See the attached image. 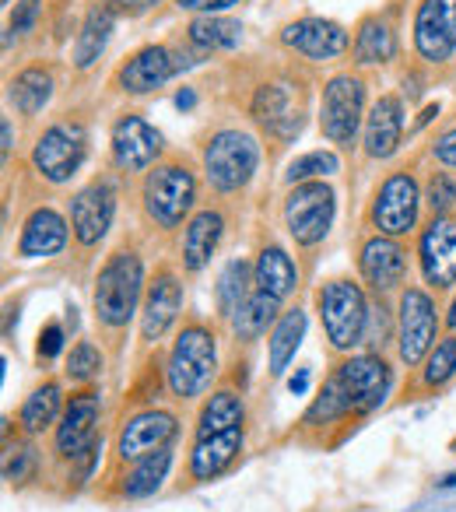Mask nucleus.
Instances as JSON below:
<instances>
[{
	"label": "nucleus",
	"instance_id": "nucleus-23",
	"mask_svg": "<svg viewBox=\"0 0 456 512\" xmlns=\"http://www.w3.org/2000/svg\"><path fill=\"white\" fill-rule=\"evenodd\" d=\"M221 239H225V214L218 207H200L190 214L183 225V239H179V267L183 274H200L211 256L218 253Z\"/></svg>",
	"mask_w": 456,
	"mask_h": 512
},
{
	"label": "nucleus",
	"instance_id": "nucleus-32",
	"mask_svg": "<svg viewBox=\"0 0 456 512\" xmlns=\"http://www.w3.org/2000/svg\"><path fill=\"white\" fill-rule=\"evenodd\" d=\"M348 421H358L355 407H351L348 393H344V386L337 383L334 372H327L320 393H316L313 404H309L306 414L299 418V432L302 435H320V432H330V428H337V425H348Z\"/></svg>",
	"mask_w": 456,
	"mask_h": 512
},
{
	"label": "nucleus",
	"instance_id": "nucleus-31",
	"mask_svg": "<svg viewBox=\"0 0 456 512\" xmlns=\"http://www.w3.org/2000/svg\"><path fill=\"white\" fill-rule=\"evenodd\" d=\"M281 313H285V302L253 288V295L239 306V313L232 316V323H228V334H232L236 348L250 351V348H257L267 334H271L274 323L281 320Z\"/></svg>",
	"mask_w": 456,
	"mask_h": 512
},
{
	"label": "nucleus",
	"instance_id": "nucleus-42",
	"mask_svg": "<svg viewBox=\"0 0 456 512\" xmlns=\"http://www.w3.org/2000/svg\"><path fill=\"white\" fill-rule=\"evenodd\" d=\"M397 344V309L386 306V299H372V309H369V327H365V351H386Z\"/></svg>",
	"mask_w": 456,
	"mask_h": 512
},
{
	"label": "nucleus",
	"instance_id": "nucleus-44",
	"mask_svg": "<svg viewBox=\"0 0 456 512\" xmlns=\"http://www.w3.org/2000/svg\"><path fill=\"white\" fill-rule=\"evenodd\" d=\"M39 11H43L39 0H18L15 11H11V18H8V32H4V50H11V43H18V39L36 32Z\"/></svg>",
	"mask_w": 456,
	"mask_h": 512
},
{
	"label": "nucleus",
	"instance_id": "nucleus-1",
	"mask_svg": "<svg viewBox=\"0 0 456 512\" xmlns=\"http://www.w3.org/2000/svg\"><path fill=\"white\" fill-rule=\"evenodd\" d=\"M148 292V267H144V256L134 246H116L106 256V264L95 274L92 288V320L95 330L102 337V348L113 358L123 355L127 348L130 323L141 316V302Z\"/></svg>",
	"mask_w": 456,
	"mask_h": 512
},
{
	"label": "nucleus",
	"instance_id": "nucleus-33",
	"mask_svg": "<svg viewBox=\"0 0 456 512\" xmlns=\"http://www.w3.org/2000/svg\"><path fill=\"white\" fill-rule=\"evenodd\" d=\"M306 327H309L306 313H302L299 306H292L281 313V320L274 323V330L267 334V379H271V383H278L288 372V365L295 362L302 341H306Z\"/></svg>",
	"mask_w": 456,
	"mask_h": 512
},
{
	"label": "nucleus",
	"instance_id": "nucleus-35",
	"mask_svg": "<svg viewBox=\"0 0 456 512\" xmlns=\"http://www.w3.org/2000/svg\"><path fill=\"white\" fill-rule=\"evenodd\" d=\"M53 99V74L50 67L32 64L25 71H18L8 81V102L18 109L22 116H39Z\"/></svg>",
	"mask_w": 456,
	"mask_h": 512
},
{
	"label": "nucleus",
	"instance_id": "nucleus-15",
	"mask_svg": "<svg viewBox=\"0 0 456 512\" xmlns=\"http://www.w3.org/2000/svg\"><path fill=\"white\" fill-rule=\"evenodd\" d=\"M421 186L418 179L407 169H397L379 183L376 197L369 207V221L379 235H393V239H404L418 228L421 218Z\"/></svg>",
	"mask_w": 456,
	"mask_h": 512
},
{
	"label": "nucleus",
	"instance_id": "nucleus-55",
	"mask_svg": "<svg viewBox=\"0 0 456 512\" xmlns=\"http://www.w3.org/2000/svg\"><path fill=\"white\" fill-rule=\"evenodd\" d=\"M8 4H11V0H4V8H8Z\"/></svg>",
	"mask_w": 456,
	"mask_h": 512
},
{
	"label": "nucleus",
	"instance_id": "nucleus-19",
	"mask_svg": "<svg viewBox=\"0 0 456 512\" xmlns=\"http://www.w3.org/2000/svg\"><path fill=\"white\" fill-rule=\"evenodd\" d=\"M116 186L109 179H92L81 186L71 200V235L85 253H92L102 239L109 235L116 221Z\"/></svg>",
	"mask_w": 456,
	"mask_h": 512
},
{
	"label": "nucleus",
	"instance_id": "nucleus-13",
	"mask_svg": "<svg viewBox=\"0 0 456 512\" xmlns=\"http://www.w3.org/2000/svg\"><path fill=\"white\" fill-rule=\"evenodd\" d=\"M407 274H411V253H407L404 242L379 232L362 239V246H358V278L369 288L372 299L400 295L407 285Z\"/></svg>",
	"mask_w": 456,
	"mask_h": 512
},
{
	"label": "nucleus",
	"instance_id": "nucleus-17",
	"mask_svg": "<svg viewBox=\"0 0 456 512\" xmlns=\"http://www.w3.org/2000/svg\"><path fill=\"white\" fill-rule=\"evenodd\" d=\"M193 60L183 50H172L165 43H151L141 46L127 64L116 71V85L127 95H151L162 85H169L176 74H183Z\"/></svg>",
	"mask_w": 456,
	"mask_h": 512
},
{
	"label": "nucleus",
	"instance_id": "nucleus-49",
	"mask_svg": "<svg viewBox=\"0 0 456 512\" xmlns=\"http://www.w3.org/2000/svg\"><path fill=\"white\" fill-rule=\"evenodd\" d=\"M155 4H162V0H109V8H113L116 15H144V11H151Z\"/></svg>",
	"mask_w": 456,
	"mask_h": 512
},
{
	"label": "nucleus",
	"instance_id": "nucleus-50",
	"mask_svg": "<svg viewBox=\"0 0 456 512\" xmlns=\"http://www.w3.org/2000/svg\"><path fill=\"white\" fill-rule=\"evenodd\" d=\"M309 379H313V372H309V369H299L292 379H288V390H292L295 397H302V393L309 390Z\"/></svg>",
	"mask_w": 456,
	"mask_h": 512
},
{
	"label": "nucleus",
	"instance_id": "nucleus-11",
	"mask_svg": "<svg viewBox=\"0 0 456 512\" xmlns=\"http://www.w3.org/2000/svg\"><path fill=\"white\" fill-rule=\"evenodd\" d=\"M334 214H337V197L323 179L295 183L285 197V207H281L288 239L302 249H313L327 239L330 228H334Z\"/></svg>",
	"mask_w": 456,
	"mask_h": 512
},
{
	"label": "nucleus",
	"instance_id": "nucleus-30",
	"mask_svg": "<svg viewBox=\"0 0 456 512\" xmlns=\"http://www.w3.org/2000/svg\"><path fill=\"white\" fill-rule=\"evenodd\" d=\"M253 288L274 295L281 302H288L299 292V264H295L285 246L264 242L257 249V256H253Z\"/></svg>",
	"mask_w": 456,
	"mask_h": 512
},
{
	"label": "nucleus",
	"instance_id": "nucleus-29",
	"mask_svg": "<svg viewBox=\"0 0 456 512\" xmlns=\"http://www.w3.org/2000/svg\"><path fill=\"white\" fill-rule=\"evenodd\" d=\"M67 239H71V232H67L64 214L53 207H36L18 235V256L22 260H50V256L64 253Z\"/></svg>",
	"mask_w": 456,
	"mask_h": 512
},
{
	"label": "nucleus",
	"instance_id": "nucleus-12",
	"mask_svg": "<svg viewBox=\"0 0 456 512\" xmlns=\"http://www.w3.org/2000/svg\"><path fill=\"white\" fill-rule=\"evenodd\" d=\"M88 158V130L78 120H57L32 144V169L53 186H64L78 176Z\"/></svg>",
	"mask_w": 456,
	"mask_h": 512
},
{
	"label": "nucleus",
	"instance_id": "nucleus-51",
	"mask_svg": "<svg viewBox=\"0 0 456 512\" xmlns=\"http://www.w3.org/2000/svg\"><path fill=\"white\" fill-rule=\"evenodd\" d=\"M0 130H4V158H8L11 148H15V137H11V120L0 123Z\"/></svg>",
	"mask_w": 456,
	"mask_h": 512
},
{
	"label": "nucleus",
	"instance_id": "nucleus-48",
	"mask_svg": "<svg viewBox=\"0 0 456 512\" xmlns=\"http://www.w3.org/2000/svg\"><path fill=\"white\" fill-rule=\"evenodd\" d=\"M183 11H197V15H221V11L236 8L239 0H176Z\"/></svg>",
	"mask_w": 456,
	"mask_h": 512
},
{
	"label": "nucleus",
	"instance_id": "nucleus-45",
	"mask_svg": "<svg viewBox=\"0 0 456 512\" xmlns=\"http://www.w3.org/2000/svg\"><path fill=\"white\" fill-rule=\"evenodd\" d=\"M425 200L432 214H449V207L456 204V179L449 172H432L425 186Z\"/></svg>",
	"mask_w": 456,
	"mask_h": 512
},
{
	"label": "nucleus",
	"instance_id": "nucleus-8",
	"mask_svg": "<svg viewBox=\"0 0 456 512\" xmlns=\"http://www.w3.org/2000/svg\"><path fill=\"white\" fill-rule=\"evenodd\" d=\"M204 176L218 193H239L260 169V144L250 130L225 127L204 144Z\"/></svg>",
	"mask_w": 456,
	"mask_h": 512
},
{
	"label": "nucleus",
	"instance_id": "nucleus-46",
	"mask_svg": "<svg viewBox=\"0 0 456 512\" xmlns=\"http://www.w3.org/2000/svg\"><path fill=\"white\" fill-rule=\"evenodd\" d=\"M36 355L43 365H50L53 358L67 355V330L60 320H50L43 330H39V344H36Z\"/></svg>",
	"mask_w": 456,
	"mask_h": 512
},
{
	"label": "nucleus",
	"instance_id": "nucleus-22",
	"mask_svg": "<svg viewBox=\"0 0 456 512\" xmlns=\"http://www.w3.org/2000/svg\"><path fill=\"white\" fill-rule=\"evenodd\" d=\"M281 43L288 50L302 53V57L327 64V60H337L348 53L351 36L344 32V25L330 22V18H299V22L281 29Z\"/></svg>",
	"mask_w": 456,
	"mask_h": 512
},
{
	"label": "nucleus",
	"instance_id": "nucleus-38",
	"mask_svg": "<svg viewBox=\"0 0 456 512\" xmlns=\"http://www.w3.org/2000/svg\"><path fill=\"white\" fill-rule=\"evenodd\" d=\"M351 53H355V64L362 67H379L390 64L397 57V32L390 29V22L383 18H365L358 25L355 39H351Z\"/></svg>",
	"mask_w": 456,
	"mask_h": 512
},
{
	"label": "nucleus",
	"instance_id": "nucleus-16",
	"mask_svg": "<svg viewBox=\"0 0 456 512\" xmlns=\"http://www.w3.org/2000/svg\"><path fill=\"white\" fill-rule=\"evenodd\" d=\"M243 453H246V425L232 428V432L193 439L190 449H186L183 470H179V484L183 488H197V484L218 481L221 474H228V470L236 467Z\"/></svg>",
	"mask_w": 456,
	"mask_h": 512
},
{
	"label": "nucleus",
	"instance_id": "nucleus-27",
	"mask_svg": "<svg viewBox=\"0 0 456 512\" xmlns=\"http://www.w3.org/2000/svg\"><path fill=\"white\" fill-rule=\"evenodd\" d=\"M246 425V390L236 383H218L197 407V418H193V439H204V435L232 432V428Z\"/></svg>",
	"mask_w": 456,
	"mask_h": 512
},
{
	"label": "nucleus",
	"instance_id": "nucleus-25",
	"mask_svg": "<svg viewBox=\"0 0 456 512\" xmlns=\"http://www.w3.org/2000/svg\"><path fill=\"white\" fill-rule=\"evenodd\" d=\"M250 113L267 134L281 137V141H292L302 130V106L295 99L292 85H281V81L257 88V95L250 102Z\"/></svg>",
	"mask_w": 456,
	"mask_h": 512
},
{
	"label": "nucleus",
	"instance_id": "nucleus-7",
	"mask_svg": "<svg viewBox=\"0 0 456 512\" xmlns=\"http://www.w3.org/2000/svg\"><path fill=\"white\" fill-rule=\"evenodd\" d=\"M183 421H179L176 407L162 404H144L137 411L123 414L120 425L113 432V463L116 467H130V463L144 460V456L158 453L165 446H176Z\"/></svg>",
	"mask_w": 456,
	"mask_h": 512
},
{
	"label": "nucleus",
	"instance_id": "nucleus-4",
	"mask_svg": "<svg viewBox=\"0 0 456 512\" xmlns=\"http://www.w3.org/2000/svg\"><path fill=\"white\" fill-rule=\"evenodd\" d=\"M141 207L144 218L158 232H172V228L186 225L193 207H197V176L190 165L179 158L151 165L141 183Z\"/></svg>",
	"mask_w": 456,
	"mask_h": 512
},
{
	"label": "nucleus",
	"instance_id": "nucleus-43",
	"mask_svg": "<svg viewBox=\"0 0 456 512\" xmlns=\"http://www.w3.org/2000/svg\"><path fill=\"white\" fill-rule=\"evenodd\" d=\"M341 169L334 151H306V155L292 158L288 162V172H285V183L295 186V183H313V179H327Z\"/></svg>",
	"mask_w": 456,
	"mask_h": 512
},
{
	"label": "nucleus",
	"instance_id": "nucleus-14",
	"mask_svg": "<svg viewBox=\"0 0 456 512\" xmlns=\"http://www.w3.org/2000/svg\"><path fill=\"white\" fill-rule=\"evenodd\" d=\"M365 127V81L358 74H334L323 85L320 130L337 148H351Z\"/></svg>",
	"mask_w": 456,
	"mask_h": 512
},
{
	"label": "nucleus",
	"instance_id": "nucleus-54",
	"mask_svg": "<svg viewBox=\"0 0 456 512\" xmlns=\"http://www.w3.org/2000/svg\"><path fill=\"white\" fill-rule=\"evenodd\" d=\"M439 488H456V474H449L446 481H439Z\"/></svg>",
	"mask_w": 456,
	"mask_h": 512
},
{
	"label": "nucleus",
	"instance_id": "nucleus-39",
	"mask_svg": "<svg viewBox=\"0 0 456 512\" xmlns=\"http://www.w3.org/2000/svg\"><path fill=\"white\" fill-rule=\"evenodd\" d=\"M186 43L200 53L236 50V46L243 43V22H236V18H221V15H200L186 25Z\"/></svg>",
	"mask_w": 456,
	"mask_h": 512
},
{
	"label": "nucleus",
	"instance_id": "nucleus-3",
	"mask_svg": "<svg viewBox=\"0 0 456 512\" xmlns=\"http://www.w3.org/2000/svg\"><path fill=\"white\" fill-rule=\"evenodd\" d=\"M313 302L330 358L351 355V351L362 348L365 327H369V309H372V295L362 281L330 278L316 288Z\"/></svg>",
	"mask_w": 456,
	"mask_h": 512
},
{
	"label": "nucleus",
	"instance_id": "nucleus-41",
	"mask_svg": "<svg viewBox=\"0 0 456 512\" xmlns=\"http://www.w3.org/2000/svg\"><path fill=\"white\" fill-rule=\"evenodd\" d=\"M39 463H43V453H39L36 439L22 435L15 446H11V442H4V481H8L11 488H22V484H29L32 477L39 474Z\"/></svg>",
	"mask_w": 456,
	"mask_h": 512
},
{
	"label": "nucleus",
	"instance_id": "nucleus-53",
	"mask_svg": "<svg viewBox=\"0 0 456 512\" xmlns=\"http://www.w3.org/2000/svg\"><path fill=\"white\" fill-rule=\"evenodd\" d=\"M176 106H179V109H190V106H193V92H179V95H176Z\"/></svg>",
	"mask_w": 456,
	"mask_h": 512
},
{
	"label": "nucleus",
	"instance_id": "nucleus-37",
	"mask_svg": "<svg viewBox=\"0 0 456 512\" xmlns=\"http://www.w3.org/2000/svg\"><path fill=\"white\" fill-rule=\"evenodd\" d=\"M414 372H418V379H414V393L418 397H435V393L446 390L456 379V330L442 337Z\"/></svg>",
	"mask_w": 456,
	"mask_h": 512
},
{
	"label": "nucleus",
	"instance_id": "nucleus-10",
	"mask_svg": "<svg viewBox=\"0 0 456 512\" xmlns=\"http://www.w3.org/2000/svg\"><path fill=\"white\" fill-rule=\"evenodd\" d=\"M183 302H186L183 274L172 264H162L148 278V292H144L141 316H137V341H141V351L158 348L165 337L176 334L179 320H183Z\"/></svg>",
	"mask_w": 456,
	"mask_h": 512
},
{
	"label": "nucleus",
	"instance_id": "nucleus-24",
	"mask_svg": "<svg viewBox=\"0 0 456 512\" xmlns=\"http://www.w3.org/2000/svg\"><path fill=\"white\" fill-rule=\"evenodd\" d=\"M176 463V446H165L158 453L144 456V460L130 463V467H116L113 477V498L120 502H144V498L158 495L165 488Z\"/></svg>",
	"mask_w": 456,
	"mask_h": 512
},
{
	"label": "nucleus",
	"instance_id": "nucleus-34",
	"mask_svg": "<svg viewBox=\"0 0 456 512\" xmlns=\"http://www.w3.org/2000/svg\"><path fill=\"white\" fill-rule=\"evenodd\" d=\"M253 295V264L236 256L228 260L218 274V285H214V313H218V323H232V316L239 313L246 299Z\"/></svg>",
	"mask_w": 456,
	"mask_h": 512
},
{
	"label": "nucleus",
	"instance_id": "nucleus-18",
	"mask_svg": "<svg viewBox=\"0 0 456 512\" xmlns=\"http://www.w3.org/2000/svg\"><path fill=\"white\" fill-rule=\"evenodd\" d=\"M418 267L428 292H449L456 285V218L432 214L418 235Z\"/></svg>",
	"mask_w": 456,
	"mask_h": 512
},
{
	"label": "nucleus",
	"instance_id": "nucleus-26",
	"mask_svg": "<svg viewBox=\"0 0 456 512\" xmlns=\"http://www.w3.org/2000/svg\"><path fill=\"white\" fill-rule=\"evenodd\" d=\"M400 141H404V102H400V95H379L369 113H365V155L383 162V158L397 155Z\"/></svg>",
	"mask_w": 456,
	"mask_h": 512
},
{
	"label": "nucleus",
	"instance_id": "nucleus-2",
	"mask_svg": "<svg viewBox=\"0 0 456 512\" xmlns=\"http://www.w3.org/2000/svg\"><path fill=\"white\" fill-rule=\"evenodd\" d=\"M165 393L172 404L190 407L204 400L221 379V337L214 323L200 316H186L179 330L172 334V344L165 351Z\"/></svg>",
	"mask_w": 456,
	"mask_h": 512
},
{
	"label": "nucleus",
	"instance_id": "nucleus-21",
	"mask_svg": "<svg viewBox=\"0 0 456 512\" xmlns=\"http://www.w3.org/2000/svg\"><path fill=\"white\" fill-rule=\"evenodd\" d=\"M162 134L151 127L144 116L127 113L113 123V137H109V151L120 172H148L151 165H158L162 155Z\"/></svg>",
	"mask_w": 456,
	"mask_h": 512
},
{
	"label": "nucleus",
	"instance_id": "nucleus-28",
	"mask_svg": "<svg viewBox=\"0 0 456 512\" xmlns=\"http://www.w3.org/2000/svg\"><path fill=\"white\" fill-rule=\"evenodd\" d=\"M64 407H67L64 379L46 376L43 383L32 386V393L18 407V432L29 435V439H43V435H50L57 428Z\"/></svg>",
	"mask_w": 456,
	"mask_h": 512
},
{
	"label": "nucleus",
	"instance_id": "nucleus-5",
	"mask_svg": "<svg viewBox=\"0 0 456 512\" xmlns=\"http://www.w3.org/2000/svg\"><path fill=\"white\" fill-rule=\"evenodd\" d=\"M393 309H397V344H393L397 365L400 369H418L428 358V351L442 341L446 320L439 316V302L428 288L404 285Z\"/></svg>",
	"mask_w": 456,
	"mask_h": 512
},
{
	"label": "nucleus",
	"instance_id": "nucleus-20",
	"mask_svg": "<svg viewBox=\"0 0 456 512\" xmlns=\"http://www.w3.org/2000/svg\"><path fill=\"white\" fill-rule=\"evenodd\" d=\"M414 50L428 64H446L456 53V0H421L414 11Z\"/></svg>",
	"mask_w": 456,
	"mask_h": 512
},
{
	"label": "nucleus",
	"instance_id": "nucleus-36",
	"mask_svg": "<svg viewBox=\"0 0 456 512\" xmlns=\"http://www.w3.org/2000/svg\"><path fill=\"white\" fill-rule=\"evenodd\" d=\"M113 29H116V11L109 8V4H99V8L88 11L85 25H81L78 39H74V67H78V71L95 67V60L106 53Z\"/></svg>",
	"mask_w": 456,
	"mask_h": 512
},
{
	"label": "nucleus",
	"instance_id": "nucleus-47",
	"mask_svg": "<svg viewBox=\"0 0 456 512\" xmlns=\"http://www.w3.org/2000/svg\"><path fill=\"white\" fill-rule=\"evenodd\" d=\"M432 155L439 158L442 165H449V169H456V123H453V127H449V130H442L439 137H435Z\"/></svg>",
	"mask_w": 456,
	"mask_h": 512
},
{
	"label": "nucleus",
	"instance_id": "nucleus-6",
	"mask_svg": "<svg viewBox=\"0 0 456 512\" xmlns=\"http://www.w3.org/2000/svg\"><path fill=\"white\" fill-rule=\"evenodd\" d=\"M99 425H102V390L99 386H81L78 393L67 397L64 414H60L57 428L50 432V442H46L50 463L67 470L85 453H92L102 442Z\"/></svg>",
	"mask_w": 456,
	"mask_h": 512
},
{
	"label": "nucleus",
	"instance_id": "nucleus-40",
	"mask_svg": "<svg viewBox=\"0 0 456 512\" xmlns=\"http://www.w3.org/2000/svg\"><path fill=\"white\" fill-rule=\"evenodd\" d=\"M106 372V348L92 337H78L64 355V383L71 386H95Z\"/></svg>",
	"mask_w": 456,
	"mask_h": 512
},
{
	"label": "nucleus",
	"instance_id": "nucleus-52",
	"mask_svg": "<svg viewBox=\"0 0 456 512\" xmlns=\"http://www.w3.org/2000/svg\"><path fill=\"white\" fill-rule=\"evenodd\" d=\"M456 330V299H453V306H449V313H446V334H453Z\"/></svg>",
	"mask_w": 456,
	"mask_h": 512
},
{
	"label": "nucleus",
	"instance_id": "nucleus-9",
	"mask_svg": "<svg viewBox=\"0 0 456 512\" xmlns=\"http://www.w3.org/2000/svg\"><path fill=\"white\" fill-rule=\"evenodd\" d=\"M330 372L344 386L358 421L376 414L386 404V397L393 393V379H397L390 355H379V351H351V355H341L334 358Z\"/></svg>",
	"mask_w": 456,
	"mask_h": 512
}]
</instances>
